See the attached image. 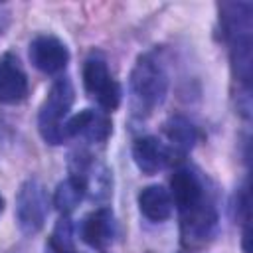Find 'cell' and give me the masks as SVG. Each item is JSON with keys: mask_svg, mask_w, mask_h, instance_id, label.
Instances as JSON below:
<instances>
[{"mask_svg": "<svg viewBox=\"0 0 253 253\" xmlns=\"http://www.w3.org/2000/svg\"><path fill=\"white\" fill-rule=\"evenodd\" d=\"M130 103L138 117L150 115L156 107H160L168 93V73L164 63L154 53H142L128 79Z\"/></svg>", "mask_w": 253, "mask_h": 253, "instance_id": "1", "label": "cell"}, {"mask_svg": "<svg viewBox=\"0 0 253 253\" xmlns=\"http://www.w3.org/2000/svg\"><path fill=\"white\" fill-rule=\"evenodd\" d=\"M73 101H75V89H73L71 79L67 77L55 79L38 113V128H40L42 138L47 144L57 146L67 140L63 125L67 121Z\"/></svg>", "mask_w": 253, "mask_h": 253, "instance_id": "2", "label": "cell"}, {"mask_svg": "<svg viewBox=\"0 0 253 253\" xmlns=\"http://www.w3.org/2000/svg\"><path fill=\"white\" fill-rule=\"evenodd\" d=\"M49 213V196L42 180L28 178L16 194V221L24 235H36Z\"/></svg>", "mask_w": 253, "mask_h": 253, "instance_id": "3", "label": "cell"}, {"mask_svg": "<svg viewBox=\"0 0 253 253\" xmlns=\"http://www.w3.org/2000/svg\"><path fill=\"white\" fill-rule=\"evenodd\" d=\"M83 87L95 103L105 111H115L121 103V85L109 71L107 61L101 55H91L83 63Z\"/></svg>", "mask_w": 253, "mask_h": 253, "instance_id": "4", "label": "cell"}, {"mask_svg": "<svg viewBox=\"0 0 253 253\" xmlns=\"http://www.w3.org/2000/svg\"><path fill=\"white\" fill-rule=\"evenodd\" d=\"M170 198L180 215L211 200L202 174L190 166H182L174 170L170 178Z\"/></svg>", "mask_w": 253, "mask_h": 253, "instance_id": "5", "label": "cell"}, {"mask_svg": "<svg viewBox=\"0 0 253 253\" xmlns=\"http://www.w3.org/2000/svg\"><path fill=\"white\" fill-rule=\"evenodd\" d=\"M28 55H30L32 65L36 69H40L42 73H45V75H55V73L63 71L69 63L67 45L51 34L36 36L30 42Z\"/></svg>", "mask_w": 253, "mask_h": 253, "instance_id": "6", "label": "cell"}, {"mask_svg": "<svg viewBox=\"0 0 253 253\" xmlns=\"http://www.w3.org/2000/svg\"><path fill=\"white\" fill-rule=\"evenodd\" d=\"M63 130H65V138H83L91 144H97V142H105L111 136L113 123L105 111L83 109L65 121Z\"/></svg>", "mask_w": 253, "mask_h": 253, "instance_id": "7", "label": "cell"}, {"mask_svg": "<svg viewBox=\"0 0 253 253\" xmlns=\"http://www.w3.org/2000/svg\"><path fill=\"white\" fill-rule=\"evenodd\" d=\"M73 176H77L83 182L85 196H89L91 200L103 202L113 192V174H111V170L103 162L95 160L93 156H79L75 160Z\"/></svg>", "mask_w": 253, "mask_h": 253, "instance_id": "8", "label": "cell"}, {"mask_svg": "<svg viewBox=\"0 0 253 253\" xmlns=\"http://www.w3.org/2000/svg\"><path fill=\"white\" fill-rule=\"evenodd\" d=\"M28 75L16 53L4 51L0 55V103L16 105L28 95Z\"/></svg>", "mask_w": 253, "mask_h": 253, "instance_id": "9", "label": "cell"}, {"mask_svg": "<svg viewBox=\"0 0 253 253\" xmlns=\"http://www.w3.org/2000/svg\"><path fill=\"white\" fill-rule=\"evenodd\" d=\"M79 235L87 245L95 249H105L109 243H113L117 235V221L113 210L103 206L89 211L79 223Z\"/></svg>", "mask_w": 253, "mask_h": 253, "instance_id": "10", "label": "cell"}, {"mask_svg": "<svg viewBox=\"0 0 253 253\" xmlns=\"http://www.w3.org/2000/svg\"><path fill=\"white\" fill-rule=\"evenodd\" d=\"M132 158H134V164L136 168L142 172V174H156L160 172L162 168H166L168 164L174 162L166 142H162L158 136H140L134 140L132 144Z\"/></svg>", "mask_w": 253, "mask_h": 253, "instance_id": "11", "label": "cell"}, {"mask_svg": "<svg viewBox=\"0 0 253 253\" xmlns=\"http://www.w3.org/2000/svg\"><path fill=\"white\" fill-rule=\"evenodd\" d=\"M164 134L168 140L166 146L174 160L186 156L198 142V128L190 119L182 115H174L164 123Z\"/></svg>", "mask_w": 253, "mask_h": 253, "instance_id": "12", "label": "cell"}, {"mask_svg": "<svg viewBox=\"0 0 253 253\" xmlns=\"http://www.w3.org/2000/svg\"><path fill=\"white\" fill-rule=\"evenodd\" d=\"M138 210L140 213L154 221V223H160V221H166L170 215H172V210H174V204H172V198H170V192L160 186V184H150V186H144L140 192H138Z\"/></svg>", "mask_w": 253, "mask_h": 253, "instance_id": "13", "label": "cell"}, {"mask_svg": "<svg viewBox=\"0 0 253 253\" xmlns=\"http://www.w3.org/2000/svg\"><path fill=\"white\" fill-rule=\"evenodd\" d=\"M83 198H85L83 182L71 174L69 178H65L63 182L57 184V188L53 192V206L61 215H69L79 206V202Z\"/></svg>", "mask_w": 253, "mask_h": 253, "instance_id": "14", "label": "cell"}, {"mask_svg": "<svg viewBox=\"0 0 253 253\" xmlns=\"http://www.w3.org/2000/svg\"><path fill=\"white\" fill-rule=\"evenodd\" d=\"M73 249H75L73 247V223L67 215H63L51 231L47 251L49 253H69Z\"/></svg>", "mask_w": 253, "mask_h": 253, "instance_id": "15", "label": "cell"}, {"mask_svg": "<svg viewBox=\"0 0 253 253\" xmlns=\"http://www.w3.org/2000/svg\"><path fill=\"white\" fill-rule=\"evenodd\" d=\"M8 16H10V14L0 6V36H2V32L6 30V26H8Z\"/></svg>", "mask_w": 253, "mask_h": 253, "instance_id": "16", "label": "cell"}, {"mask_svg": "<svg viewBox=\"0 0 253 253\" xmlns=\"http://www.w3.org/2000/svg\"><path fill=\"white\" fill-rule=\"evenodd\" d=\"M2 210H4V198L0 196V213H2Z\"/></svg>", "mask_w": 253, "mask_h": 253, "instance_id": "17", "label": "cell"}, {"mask_svg": "<svg viewBox=\"0 0 253 253\" xmlns=\"http://www.w3.org/2000/svg\"><path fill=\"white\" fill-rule=\"evenodd\" d=\"M69 253H77V251H75V249H73V251H69Z\"/></svg>", "mask_w": 253, "mask_h": 253, "instance_id": "18", "label": "cell"}]
</instances>
